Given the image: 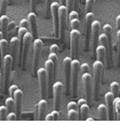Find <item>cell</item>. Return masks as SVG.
Returning a JSON list of instances; mask_svg holds the SVG:
<instances>
[{"label":"cell","instance_id":"6da1fadb","mask_svg":"<svg viewBox=\"0 0 120 121\" xmlns=\"http://www.w3.org/2000/svg\"><path fill=\"white\" fill-rule=\"evenodd\" d=\"M105 64L99 60H95L92 65L93 68V95L95 100H98L100 96V90L101 80L102 78Z\"/></svg>","mask_w":120,"mask_h":121},{"label":"cell","instance_id":"7a4b0ae2","mask_svg":"<svg viewBox=\"0 0 120 121\" xmlns=\"http://www.w3.org/2000/svg\"><path fill=\"white\" fill-rule=\"evenodd\" d=\"M80 61L77 59L71 60V94L73 97L76 98L78 93V75L80 73Z\"/></svg>","mask_w":120,"mask_h":121},{"label":"cell","instance_id":"3957f363","mask_svg":"<svg viewBox=\"0 0 120 121\" xmlns=\"http://www.w3.org/2000/svg\"><path fill=\"white\" fill-rule=\"evenodd\" d=\"M14 62L13 56L11 54H6L2 58V68H3V85L4 87V90H6V88L9 84L10 75L11 72V67Z\"/></svg>","mask_w":120,"mask_h":121},{"label":"cell","instance_id":"277c9868","mask_svg":"<svg viewBox=\"0 0 120 121\" xmlns=\"http://www.w3.org/2000/svg\"><path fill=\"white\" fill-rule=\"evenodd\" d=\"M80 37L81 33L78 29H71L70 31V52L72 59L78 58Z\"/></svg>","mask_w":120,"mask_h":121},{"label":"cell","instance_id":"5b68a950","mask_svg":"<svg viewBox=\"0 0 120 121\" xmlns=\"http://www.w3.org/2000/svg\"><path fill=\"white\" fill-rule=\"evenodd\" d=\"M33 36L31 33V32L28 31L23 36L22 39V50H21V65L22 67V69L24 70L26 65V61L28 58V54L30 49V46L32 40Z\"/></svg>","mask_w":120,"mask_h":121},{"label":"cell","instance_id":"8992f818","mask_svg":"<svg viewBox=\"0 0 120 121\" xmlns=\"http://www.w3.org/2000/svg\"><path fill=\"white\" fill-rule=\"evenodd\" d=\"M71 60L72 58L66 56L63 59V70L64 74V86L66 94L71 93Z\"/></svg>","mask_w":120,"mask_h":121},{"label":"cell","instance_id":"52a82bcc","mask_svg":"<svg viewBox=\"0 0 120 121\" xmlns=\"http://www.w3.org/2000/svg\"><path fill=\"white\" fill-rule=\"evenodd\" d=\"M68 9L66 5H60L59 7V15H60V39L64 42L66 27H67V16Z\"/></svg>","mask_w":120,"mask_h":121},{"label":"cell","instance_id":"ba28073f","mask_svg":"<svg viewBox=\"0 0 120 121\" xmlns=\"http://www.w3.org/2000/svg\"><path fill=\"white\" fill-rule=\"evenodd\" d=\"M41 98L45 99L48 94V84L45 68H39L37 71Z\"/></svg>","mask_w":120,"mask_h":121},{"label":"cell","instance_id":"9c48e42d","mask_svg":"<svg viewBox=\"0 0 120 121\" xmlns=\"http://www.w3.org/2000/svg\"><path fill=\"white\" fill-rule=\"evenodd\" d=\"M94 21V14L92 11L88 12L85 16V47L86 50L88 51L91 43L92 23Z\"/></svg>","mask_w":120,"mask_h":121},{"label":"cell","instance_id":"30bf717a","mask_svg":"<svg viewBox=\"0 0 120 121\" xmlns=\"http://www.w3.org/2000/svg\"><path fill=\"white\" fill-rule=\"evenodd\" d=\"M42 40L40 38H35L33 41V56H32V73L35 75L38 70L40 53L42 47Z\"/></svg>","mask_w":120,"mask_h":121},{"label":"cell","instance_id":"8fae6325","mask_svg":"<svg viewBox=\"0 0 120 121\" xmlns=\"http://www.w3.org/2000/svg\"><path fill=\"white\" fill-rule=\"evenodd\" d=\"M104 32L107 35L108 38V50L107 52V65L111 67L113 59V49H112V27L110 24L107 23L102 27Z\"/></svg>","mask_w":120,"mask_h":121},{"label":"cell","instance_id":"7c38bea8","mask_svg":"<svg viewBox=\"0 0 120 121\" xmlns=\"http://www.w3.org/2000/svg\"><path fill=\"white\" fill-rule=\"evenodd\" d=\"M59 3L57 1H53L50 6L51 14L52 17V22H53V29L55 37H60V15H59Z\"/></svg>","mask_w":120,"mask_h":121},{"label":"cell","instance_id":"4fadbf2b","mask_svg":"<svg viewBox=\"0 0 120 121\" xmlns=\"http://www.w3.org/2000/svg\"><path fill=\"white\" fill-rule=\"evenodd\" d=\"M45 68L46 69L47 73V84H48V94L47 96L51 97L52 86H53V79H54V73H55V65L53 61L50 59H47L45 62Z\"/></svg>","mask_w":120,"mask_h":121},{"label":"cell","instance_id":"5bb4252c","mask_svg":"<svg viewBox=\"0 0 120 121\" xmlns=\"http://www.w3.org/2000/svg\"><path fill=\"white\" fill-rule=\"evenodd\" d=\"M64 85L61 82L57 81L53 84L52 86V93L54 99V109L59 111L61 108V95L63 91Z\"/></svg>","mask_w":120,"mask_h":121},{"label":"cell","instance_id":"9a60e30c","mask_svg":"<svg viewBox=\"0 0 120 121\" xmlns=\"http://www.w3.org/2000/svg\"><path fill=\"white\" fill-rule=\"evenodd\" d=\"M101 24L97 20H94L92 23V34H91V43L90 46L92 48V56H95L96 54V47L97 46V41L99 37V32L100 30Z\"/></svg>","mask_w":120,"mask_h":121},{"label":"cell","instance_id":"2e32d148","mask_svg":"<svg viewBox=\"0 0 120 121\" xmlns=\"http://www.w3.org/2000/svg\"><path fill=\"white\" fill-rule=\"evenodd\" d=\"M82 81L83 83L84 91L86 99L88 101V103H91V95H92V90L93 89L92 86V76L88 72L85 73L82 75Z\"/></svg>","mask_w":120,"mask_h":121},{"label":"cell","instance_id":"e0dca14e","mask_svg":"<svg viewBox=\"0 0 120 121\" xmlns=\"http://www.w3.org/2000/svg\"><path fill=\"white\" fill-rule=\"evenodd\" d=\"M115 95L111 91H108L105 94V99L106 102V106L107 108L108 111V120H114V115L115 113V106H114V101H115Z\"/></svg>","mask_w":120,"mask_h":121},{"label":"cell","instance_id":"ac0fdd59","mask_svg":"<svg viewBox=\"0 0 120 121\" xmlns=\"http://www.w3.org/2000/svg\"><path fill=\"white\" fill-rule=\"evenodd\" d=\"M20 44H21V42H20L18 37H15V36L12 37L9 41L10 54L13 56L14 60H17Z\"/></svg>","mask_w":120,"mask_h":121},{"label":"cell","instance_id":"d6986e66","mask_svg":"<svg viewBox=\"0 0 120 121\" xmlns=\"http://www.w3.org/2000/svg\"><path fill=\"white\" fill-rule=\"evenodd\" d=\"M23 96V92L21 89L18 88L14 91V99L15 101V112L17 113L18 117H19L21 113Z\"/></svg>","mask_w":120,"mask_h":121},{"label":"cell","instance_id":"ffe728a7","mask_svg":"<svg viewBox=\"0 0 120 121\" xmlns=\"http://www.w3.org/2000/svg\"><path fill=\"white\" fill-rule=\"evenodd\" d=\"M28 20L29 21V26L30 27L31 33L33 36V38H37V16L33 11H31L28 14Z\"/></svg>","mask_w":120,"mask_h":121},{"label":"cell","instance_id":"44dd1931","mask_svg":"<svg viewBox=\"0 0 120 121\" xmlns=\"http://www.w3.org/2000/svg\"><path fill=\"white\" fill-rule=\"evenodd\" d=\"M37 120H45V113L47 110V101L45 99L42 98L37 105Z\"/></svg>","mask_w":120,"mask_h":121},{"label":"cell","instance_id":"7402d4cb","mask_svg":"<svg viewBox=\"0 0 120 121\" xmlns=\"http://www.w3.org/2000/svg\"><path fill=\"white\" fill-rule=\"evenodd\" d=\"M96 56L97 59L102 61L105 65L106 63V59H107V49L102 44H99L96 47Z\"/></svg>","mask_w":120,"mask_h":121},{"label":"cell","instance_id":"603a6c76","mask_svg":"<svg viewBox=\"0 0 120 121\" xmlns=\"http://www.w3.org/2000/svg\"><path fill=\"white\" fill-rule=\"evenodd\" d=\"M9 17L6 14H1L0 16V25L1 30L3 32L4 37H6L8 32V24H9Z\"/></svg>","mask_w":120,"mask_h":121},{"label":"cell","instance_id":"cb8c5ba5","mask_svg":"<svg viewBox=\"0 0 120 121\" xmlns=\"http://www.w3.org/2000/svg\"><path fill=\"white\" fill-rule=\"evenodd\" d=\"M97 113L100 120L106 121L108 120V111L106 104H100L97 106Z\"/></svg>","mask_w":120,"mask_h":121},{"label":"cell","instance_id":"d4e9b609","mask_svg":"<svg viewBox=\"0 0 120 121\" xmlns=\"http://www.w3.org/2000/svg\"><path fill=\"white\" fill-rule=\"evenodd\" d=\"M89 110H90V107H89L88 103L83 104L81 106H79L78 113H79V116H81V120L85 121L87 118V117L88 116Z\"/></svg>","mask_w":120,"mask_h":121},{"label":"cell","instance_id":"484cf974","mask_svg":"<svg viewBox=\"0 0 120 121\" xmlns=\"http://www.w3.org/2000/svg\"><path fill=\"white\" fill-rule=\"evenodd\" d=\"M9 42L7 41V39L4 37H3L2 39H0V50H1V56L2 58L7 54L8 52V49H9Z\"/></svg>","mask_w":120,"mask_h":121},{"label":"cell","instance_id":"4316f807","mask_svg":"<svg viewBox=\"0 0 120 121\" xmlns=\"http://www.w3.org/2000/svg\"><path fill=\"white\" fill-rule=\"evenodd\" d=\"M5 106H6L8 111L11 112L15 109V101L13 96H9L5 100Z\"/></svg>","mask_w":120,"mask_h":121},{"label":"cell","instance_id":"83f0119b","mask_svg":"<svg viewBox=\"0 0 120 121\" xmlns=\"http://www.w3.org/2000/svg\"><path fill=\"white\" fill-rule=\"evenodd\" d=\"M114 106H115V113L117 117V120L120 121V97L117 96L115 98L114 101Z\"/></svg>","mask_w":120,"mask_h":121},{"label":"cell","instance_id":"f1b7e54d","mask_svg":"<svg viewBox=\"0 0 120 121\" xmlns=\"http://www.w3.org/2000/svg\"><path fill=\"white\" fill-rule=\"evenodd\" d=\"M79 115L78 111L75 109H69L67 111L68 119L70 121H75L78 119V116Z\"/></svg>","mask_w":120,"mask_h":121},{"label":"cell","instance_id":"f546056e","mask_svg":"<svg viewBox=\"0 0 120 121\" xmlns=\"http://www.w3.org/2000/svg\"><path fill=\"white\" fill-rule=\"evenodd\" d=\"M110 90L114 94L115 96H118L119 91H120V84L117 81H113L110 84Z\"/></svg>","mask_w":120,"mask_h":121},{"label":"cell","instance_id":"4dcf8cb0","mask_svg":"<svg viewBox=\"0 0 120 121\" xmlns=\"http://www.w3.org/2000/svg\"><path fill=\"white\" fill-rule=\"evenodd\" d=\"M95 3V0H86V6H85V13L90 12L92 10L94 4Z\"/></svg>","mask_w":120,"mask_h":121},{"label":"cell","instance_id":"1f68e13d","mask_svg":"<svg viewBox=\"0 0 120 121\" xmlns=\"http://www.w3.org/2000/svg\"><path fill=\"white\" fill-rule=\"evenodd\" d=\"M8 112L9 111L6 106H0V121H4L6 119Z\"/></svg>","mask_w":120,"mask_h":121},{"label":"cell","instance_id":"d6a6232c","mask_svg":"<svg viewBox=\"0 0 120 121\" xmlns=\"http://www.w3.org/2000/svg\"><path fill=\"white\" fill-rule=\"evenodd\" d=\"M48 59L53 61L54 65H55V70H56V69L57 68V65H58V56H57V54L54 53V52H50L49 56H48Z\"/></svg>","mask_w":120,"mask_h":121},{"label":"cell","instance_id":"836d02e7","mask_svg":"<svg viewBox=\"0 0 120 121\" xmlns=\"http://www.w3.org/2000/svg\"><path fill=\"white\" fill-rule=\"evenodd\" d=\"M28 28L26 27H22V26H19L18 29V37L20 39L21 43H22V39L23 37L24 36V35L28 32Z\"/></svg>","mask_w":120,"mask_h":121},{"label":"cell","instance_id":"e575fe53","mask_svg":"<svg viewBox=\"0 0 120 121\" xmlns=\"http://www.w3.org/2000/svg\"><path fill=\"white\" fill-rule=\"evenodd\" d=\"M69 24L71 29H78L80 26V20L79 18H74L69 21Z\"/></svg>","mask_w":120,"mask_h":121},{"label":"cell","instance_id":"d590c367","mask_svg":"<svg viewBox=\"0 0 120 121\" xmlns=\"http://www.w3.org/2000/svg\"><path fill=\"white\" fill-rule=\"evenodd\" d=\"M9 1V0H1V5H0V13L1 14L6 13Z\"/></svg>","mask_w":120,"mask_h":121},{"label":"cell","instance_id":"8d00e7d4","mask_svg":"<svg viewBox=\"0 0 120 121\" xmlns=\"http://www.w3.org/2000/svg\"><path fill=\"white\" fill-rule=\"evenodd\" d=\"M51 4H52V0H45V14L47 18L50 16V14L51 13V10H50Z\"/></svg>","mask_w":120,"mask_h":121},{"label":"cell","instance_id":"74e56055","mask_svg":"<svg viewBox=\"0 0 120 121\" xmlns=\"http://www.w3.org/2000/svg\"><path fill=\"white\" fill-rule=\"evenodd\" d=\"M18 119V115L16 112L11 111L9 112L6 116V120L7 121H15Z\"/></svg>","mask_w":120,"mask_h":121},{"label":"cell","instance_id":"f35d334b","mask_svg":"<svg viewBox=\"0 0 120 121\" xmlns=\"http://www.w3.org/2000/svg\"><path fill=\"white\" fill-rule=\"evenodd\" d=\"M74 4H75V0H66V6L68 9L69 13L73 10Z\"/></svg>","mask_w":120,"mask_h":121},{"label":"cell","instance_id":"ab89813d","mask_svg":"<svg viewBox=\"0 0 120 121\" xmlns=\"http://www.w3.org/2000/svg\"><path fill=\"white\" fill-rule=\"evenodd\" d=\"M69 109H75V110L78 111V104L76 102L74 101H69L67 104V110H69Z\"/></svg>","mask_w":120,"mask_h":121},{"label":"cell","instance_id":"60d3db41","mask_svg":"<svg viewBox=\"0 0 120 121\" xmlns=\"http://www.w3.org/2000/svg\"><path fill=\"white\" fill-rule=\"evenodd\" d=\"M74 18H79V14L76 10H72L69 13V21H70Z\"/></svg>","mask_w":120,"mask_h":121},{"label":"cell","instance_id":"b9f144b4","mask_svg":"<svg viewBox=\"0 0 120 121\" xmlns=\"http://www.w3.org/2000/svg\"><path fill=\"white\" fill-rule=\"evenodd\" d=\"M80 70H81V73H82V75L83 73H85L88 72V70H89V65L87 63H83L82 64H81Z\"/></svg>","mask_w":120,"mask_h":121},{"label":"cell","instance_id":"7bdbcfd3","mask_svg":"<svg viewBox=\"0 0 120 121\" xmlns=\"http://www.w3.org/2000/svg\"><path fill=\"white\" fill-rule=\"evenodd\" d=\"M60 51V47L57 44H52L50 47V52H54L58 54Z\"/></svg>","mask_w":120,"mask_h":121},{"label":"cell","instance_id":"ee69618b","mask_svg":"<svg viewBox=\"0 0 120 121\" xmlns=\"http://www.w3.org/2000/svg\"><path fill=\"white\" fill-rule=\"evenodd\" d=\"M17 89H18V85H11V86H9V89H8L9 96L14 97V91L16 90Z\"/></svg>","mask_w":120,"mask_h":121},{"label":"cell","instance_id":"f6af8a7d","mask_svg":"<svg viewBox=\"0 0 120 121\" xmlns=\"http://www.w3.org/2000/svg\"><path fill=\"white\" fill-rule=\"evenodd\" d=\"M29 26V21L28 19H26V18H22L20 22H19V26H22V27H26L28 28Z\"/></svg>","mask_w":120,"mask_h":121},{"label":"cell","instance_id":"bcb514c9","mask_svg":"<svg viewBox=\"0 0 120 121\" xmlns=\"http://www.w3.org/2000/svg\"><path fill=\"white\" fill-rule=\"evenodd\" d=\"M51 113H52V114L53 115L54 118H55V121H57V120H59V119H60V113H59V111L54 109Z\"/></svg>","mask_w":120,"mask_h":121},{"label":"cell","instance_id":"7dc6e473","mask_svg":"<svg viewBox=\"0 0 120 121\" xmlns=\"http://www.w3.org/2000/svg\"><path fill=\"white\" fill-rule=\"evenodd\" d=\"M16 26V24L14 21H10L9 22L8 24V31H11V30H14Z\"/></svg>","mask_w":120,"mask_h":121},{"label":"cell","instance_id":"c3c4849f","mask_svg":"<svg viewBox=\"0 0 120 121\" xmlns=\"http://www.w3.org/2000/svg\"><path fill=\"white\" fill-rule=\"evenodd\" d=\"M86 103H88V101H87L86 99H84V98H81V99H79L78 100V101H77V104H78V108H79V106H81L82 104H86Z\"/></svg>","mask_w":120,"mask_h":121},{"label":"cell","instance_id":"681fc988","mask_svg":"<svg viewBox=\"0 0 120 121\" xmlns=\"http://www.w3.org/2000/svg\"><path fill=\"white\" fill-rule=\"evenodd\" d=\"M117 46H118V52L119 56L120 54V29L117 30Z\"/></svg>","mask_w":120,"mask_h":121},{"label":"cell","instance_id":"f907efd6","mask_svg":"<svg viewBox=\"0 0 120 121\" xmlns=\"http://www.w3.org/2000/svg\"><path fill=\"white\" fill-rule=\"evenodd\" d=\"M45 120V121H55V118H54V116L52 114V113H50L46 115Z\"/></svg>","mask_w":120,"mask_h":121},{"label":"cell","instance_id":"816d5d0a","mask_svg":"<svg viewBox=\"0 0 120 121\" xmlns=\"http://www.w3.org/2000/svg\"><path fill=\"white\" fill-rule=\"evenodd\" d=\"M36 1L37 0H30V8L32 11H35L36 8Z\"/></svg>","mask_w":120,"mask_h":121},{"label":"cell","instance_id":"f5cc1de1","mask_svg":"<svg viewBox=\"0 0 120 121\" xmlns=\"http://www.w3.org/2000/svg\"><path fill=\"white\" fill-rule=\"evenodd\" d=\"M116 23H117V30L120 29V14L118 15L116 18Z\"/></svg>","mask_w":120,"mask_h":121},{"label":"cell","instance_id":"db71d44e","mask_svg":"<svg viewBox=\"0 0 120 121\" xmlns=\"http://www.w3.org/2000/svg\"><path fill=\"white\" fill-rule=\"evenodd\" d=\"M3 37H4V35L1 30L0 31V39H2ZM1 64H2V56H1V50H0V65H1Z\"/></svg>","mask_w":120,"mask_h":121},{"label":"cell","instance_id":"11a10c76","mask_svg":"<svg viewBox=\"0 0 120 121\" xmlns=\"http://www.w3.org/2000/svg\"><path fill=\"white\" fill-rule=\"evenodd\" d=\"M60 5H66V0H60Z\"/></svg>","mask_w":120,"mask_h":121},{"label":"cell","instance_id":"9f6ffc18","mask_svg":"<svg viewBox=\"0 0 120 121\" xmlns=\"http://www.w3.org/2000/svg\"><path fill=\"white\" fill-rule=\"evenodd\" d=\"M78 1H79V0H75V4H74V6H75V8H76H76H77V6H78Z\"/></svg>","mask_w":120,"mask_h":121},{"label":"cell","instance_id":"6f0895ef","mask_svg":"<svg viewBox=\"0 0 120 121\" xmlns=\"http://www.w3.org/2000/svg\"><path fill=\"white\" fill-rule=\"evenodd\" d=\"M94 119L92 118H87L86 119V121H93Z\"/></svg>","mask_w":120,"mask_h":121},{"label":"cell","instance_id":"680465c9","mask_svg":"<svg viewBox=\"0 0 120 121\" xmlns=\"http://www.w3.org/2000/svg\"><path fill=\"white\" fill-rule=\"evenodd\" d=\"M1 78H2V75H1V73L0 71V85H1Z\"/></svg>","mask_w":120,"mask_h":121},{"label":"cell","instance_id":"91938a15","mask_svg":"<svg viewBox=\"0 0 120 121\" xmlns=\"http://www.w3.org/2000/svg\"><path fill=\"white\" fill-rule=\"evenodd\" d=\"M0 71H1V68H0Z\"/></svg>","mask_w":120,"mask_h":121},{"label":"cell","instance_id":"94428289","mask_svg":"<svg viewBox=\"0 0 120 121\" xmlns=\"http://www.w3.org/2000/svg\"></svg>","mask_w":120,"mask_h":121}]
</instances>
